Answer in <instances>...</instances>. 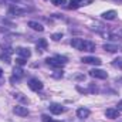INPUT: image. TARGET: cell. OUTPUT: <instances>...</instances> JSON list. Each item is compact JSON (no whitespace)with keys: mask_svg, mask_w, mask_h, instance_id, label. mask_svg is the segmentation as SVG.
<instances>
[{"mask_svg":"<svg viewBox=\"0 0 122 122\" xmlns=\"http://www.w3.org/2000/svg\"><path fill=\"white\" fill-rule=\"evenodd\" d=\"M46 62H47L50 67L60 68V67H62V65L67 62V58H65V57H61V56H58V57H48V58H46Z\"/></svg>","mask_w":122,"mask_h":122,"instance_id":"obj_1","label":"cell"},{"mask_svg":"<svg viewBox=\"0 0 122 122\" xmlns=\"http://www.w3.org/2000/svg\"><path fill=\"white\" fill-rule=\"evenodd\" d=\"M27 13V10L26 9H21L20 6H17V4H11L9 9H7V14L9 16H23V14H26Z\"/></svg>","mask_w":122,"mask_h":122,"instance_id":"obj_2","label":"cell"},{"mask_svg":"<svg viewBox=\"0 0 122 122\" xmlns=\"http://www.w3.org/2000/svg\"><path fill=\"white\" fill-rule=\"evenodd\" d=\"M29 87H30V90L31 91H36V92H38V91H41L43 90V82L38 80V78H31L30 81H29Z\"/></svg>","mask_w":122,"mask_h":122,"instance_id":"obj_3","label":"cell"},{"mask_svg":"<svg viewBox=\"0 0 122 122\" xmlns=\"http://www.w3.org/2000/svg\"><path fill=\"white\" fill-rule=\"evenodd\" d=\"M90 75H91L92 78H98V80H105V78H108L107 71H104V70H98V68L91 70V71H90Z\"/></svg>","mask_w":122,"mask_h":122,"instance_id":"obj_4","label":"cell"},{"mask_svg":"<svg viewBox=\"0 0 122 122\" xmlns=\"http://www.w3.org/2000/svg\"><path fill=\"white\" fill-rule=\"evenodd\" d=\"M13 112H14L16 115H19V117H27V115L30 114L29 108H27V107H23V105H16V107L13 108Z\"/></svg>","mask_w":122,"mask_h":122,"instance_id":"obj_5","label":"cell"},{"mask_svg":"<svg viewBox=\"0 0 122 122\" xmlns=\"http://www.w3.org/2000/svg\"><path fill=\"white\" fill-rule=\"evenodd\" d=\"M84 44H85V40H84V38H78V37H75V38L71 40V46H72L75 50L82 51V50H84Z\"/></svg>","mask_w":122,"mask_h":122,"instance_id":"obj_6","label":"cell"},{"mask_svg":"<svg viewBox=\"0 0 122 122\" xmlns=\"http://www.w3.org/2000/svg\"><path fill=\"white\" fill-rule=\"evenodd\" d=\"M48 108H50V112L54 114V115H60V114H62L65 111V108L62 105H60V104H51Z\"/></svg>","mask_w":122,"mask_h":122,"instance_id":"obj_7","label":"cell"},{"mask_svg":"<svg viewBox=\"0 0 122 122\" xmlns=\"http://www.w3.org/2000/svg\"><path fill=\"white\" fill-rule=\"evenodd\" d=\"M16 53L19 54V57H21V58H30L31 56V51L29 48H26V47H19V48H16Z\"/></svg>","mask_w":122,"mask_h":122,"instance_id":"obj_8","label":"cell"},{"mask_svg":"<svg viewBox=\"0 0 122 122\" xmlns=\"http://www.w3.org/2000/svg\"><path fill=\"white\" fill-rule=\"evenodd\" d=\"M105 117L109 119H117V118H119V111L117 108H108L105 111Z\"/></svg>","mask_w":122,"mask_h":122,"instance_id":"obj_9","label":"cell"},{"mask_svg":"<svg viewBox=\"0 0 122 122\" xmlns=\"http://www.w3.org/2000/svg\"><path fill=\"white\" fill-rule=\"evenodd\" d=\"M90 114H91V111H90L88 108H80V109H77V117H78L80 119H85V118H88Z\"/></svg>","mask_w":122,"mask_h":122,"instance_id":"obj_10","label":"cell"},{"mask_svg":"<svg viewBox=\"0 0 122 122\" xmlns=\"http://www.w3.org/2000/svg\"><path fill=\"white\" fill-rule=\"evenodd\" d=\"M81 61L85 64H94V65H101V62H102L98 57H84Z\"/></svg>","mask_w":122,"mask_h":122,"instance_id":"obj_11","label":"cell"},{"mask_svg":"<svg viewBox=\"0 0 122 122\" xmlns=\"http://www.w3.org/2000/svg\"><path fill=\"white\" fill-rule=\"evenodd\" d=\"M11 54H13V50H11V48H6V50L1 53L0 58H1L3 61H6V62L9 64V62H10V56H11Z\"/></svg>","mask_w":122,"mask_h":122,"instance_id":"obj_12","label":"cell"},{"mask_svg":"<svg viewBox=\"0 0 122 122\" xmlns=\"http://www.w3.org/2000/svg\"><path fill=\"white\" fill-rule=\"evenodd\" d=\"M115 17H117L115 10H108V11L102 13V19H105V20H115Z\"/></svg>","mask_w":122,"mask_h":122,"instance_id":"obj_13","label":"cell"},{"mask_svg":"<svg viewBox=\"0 0 122 122\" xmlns=\"http://www.w3.org/2000/svg\"><path fill=\"white\" fill-rule=\"evenodd\" d=\"M29 27L33 29L34 31H44V27H43V24H40V23H37V21H29Z\"/></svg>","mask_w":122,"mask_h":122,"instance_id":"obj_14","label":"cell"},{"mask_svg":"<svg viewBox=\"0 0 122 122\" xmlns=\"http://www.w3.org/2000/svg\"><path fill=\"white\" fill-rule=\"evenodd\" d=\"M104 50H107V51H109V53H115V51H119L122 50L119 46H115V44H104V47H102Z\"/></svg>","mask_w":122,"mask_h":122,"instance_id":"obj_15","label":"cell"},{"mask_svg":"<svg viewBox=\"0 0 122 122\" xmlns=\"http://www.w3.org/2000/svg\"><path fill=\"white\" fill-rule=\"evenodd\" d=\"M13 75L16 77V80L23 78V77H24V71H23V70L17 65V67H14V68H13Z\"/></svg>","mask_w":122,"mask_h":122,"instance_id":"obj_16","label":"cell"},{"mask_svg":"<svg viewBox=\"0 0 122 122\" xmlns=\"http://www.w3.org/2000/svg\"><path fill=\"white\" fill-rule=\"evenodd\" d=\"M46 47H47V40H46V38H41V40L37 43V51L41 53V51L46 50Z\"/></svg>","mask_w":122,"mask_h":122,"instance_id":"obj_17","label":"cell"},{"mask_svg":"<svg viewBox=\"0 0 122 122\" xmlns=\"http://www.w3.org/2000/svg\"><path fill=\"white\" fill-rule=\"evenodd\" d=\"M95 50V44L92 43V41H90V40H85V44H84V50L82 51H94Z\"/></svg>","mask_w":122,"mask_h":122,"instance_id":"obj_18","label":"cell"},{"mask_svg":"<svg viewBox=\"0 0 122 122\" xmlns=\"http://www.w3.org/2000/svg\"><path fill=\"white\" fill-rule=\"evenodd\" d=\"M41 119L43 122H61V121H56V119H51L48 115H41Z\"/></svg>","mask_w":122,"mask_h":122,"instance_id":"obj_19","label":"cell"},{"mask_svg":"<svg viewBox=\"0 0 122 122\" xmlns=\"http://www.w3.org/2000/svg\"><path fill=\"white\" fill-rule=\"evenodd\" d=\"M51 3L56 4V6H64L67 3V0H51Z\"/></svg>","mask_w":122,"mask_h":122,"instance_id":"obj_20","label":"cell"},{"mask_svg":"<svg viewBox=\"0 0 122 122\" xmlns=\"http://www.w3.org/2000/svg\"><path fill=\"white\" fill-rule=\"evenodd\" d=\"M51 38H53L54 41H60L61 38H62V34H61V33H56V34L51 36Z\"/></svg>","mask_w":122,"mask_h":122,"instance_id":"obj_21","label":"cell"},{"mask_svg":"<svg viewBox=\"0 0 122 122\" xmlns=\"http://www.w3.org/2000/svg\"><path fill=\"white\" fill-rule=\"evenodd\" d=\"M26 58H21V57H19V58H16V64L19 65V67H23L24 64H26Z\"/></svg>","mask_w":122,"mask_h":122,"instance_id":"obj_22","label":"cell"},{"mask_svg":"<svg viewBox=\"0 0 122 122\" xmlns=\"http://www.w3.org/2000/svg\"><path fill=\"white\" fill-rule=\"evenodd\" d=\"M81 1H82V0H70V3H71V7H74V9H75V7H78Z\"/></svg>","mask_w":122,"mask_h":122,"instance_id":"obj_23","label":"cell"},{"mask_svg":"<svg viewBox=\"0 0 122 122\" xmlns=\"http://www.w3.org/2000/svg\"><path fill=\"white\" fill-rule=\"evenodd\" d=\"M114 65L115 67H122V58H115L114 60Z\"/></svg>","mask_w":122,"mask_h":122,"instance_id":"obj_24","label":"cell"},{"mask_svg":"<svg viewBox=\"0 0 122 122\" xmlns=\"http://www.w3.org/2000/svg\"><path fill=\"white\" fill-rule=\"evenodd\" d=\"M14 98H17V99H20V101H23V102H27V99H26L24 97H21V94H16Z\"/></svg>","mask_w":122,"mask_h":122,"instance_id":"obj_25","label":"cell"},{"mask_svg":"<svg viewBox=\"0 0 122 122\" xmlns=\"http://www.w3.org/2000/svg\"><path fill=\"white\" fill-rule=\"evenodd\" d=\"M117 109H118L119 112H122V101H119V102H118V105H117Z\"/></svg>","mask_w":122,"mask_h":122,"instance_id":"obj_26","label":"cell"},{"mask_svg":"<svg viewBox=\"0 0 122 122\" xmlns=\"http://www.w3.org/2000/svg\"><path fill=\"white\" fill-rule=\"evenodd\" d=\"M9 1H13V3H19V1H21V0H9Z\"/></svg>","mask_w":122,"mask_h":122,"instance_id":"obj_27","label":"cell"},{"mask_svg":"<svg viewBox=\"0 0 122 122\" xmlns=\"http://www.w3.org/2000/svg\"><path fill=\"white\" fill-rule=\"evenodd\" d=\"M117 82H118V84H122V78H119V80H117Z\"/></svg>","mask_w":122,"mask_h":122,"instance_id":"obj_28","label":"cell"},{"mask_svg":"<svg viewBox=\"0 0 122 122\" xmlns=\"http://www.w3.org/2000/svg\"><path fill=\"white\" fill-rule=\"evenodd\" d=\"M1 75H3V70L0 68V77H1Z\"/></svg>","mask_w":122,"mask_h":122,"instance_id":"obj_29","label":"cell"},{"mask_svg":"<svg viewBox=\"0 0 122 122\" xmlns=\"http://www.w3.org/2000/svg\"><path fill=\"white\" fill-rule=\"evenodd\" d=\"M121 33H122V30H121Z\"/></svg>","mask_w":122,"mask_h":122,"instance_id":"obj_30","label":"cell"}]
</instances>
